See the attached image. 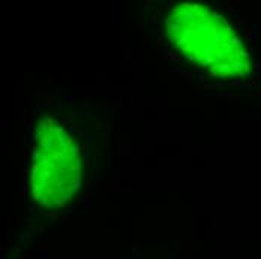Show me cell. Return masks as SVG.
Returning <instances> with one entry per match:
<instances>
[{"label": "cell", "instance_id": "obj_1", "mask_svg": "<svg viewBox=\"0 0 261 259\" xmlns=\"http://www.w3.org/2000/svg\"><path fill=\"white\" fill-rule=\"evenodd\" d=\"M164 30L174 51L212 77L242 78L252 71L243 39L225 17L207 5L171 6L165 14Z\"/></svg>", "mask_w": 261, "mask_h": 259}, {"label": "cell", "instance_id": "obj_2", "mask_svg": "<svg viewBox=\"0 0 261 259\" xmlns=\"http://www.w3.org/2000/svg\"><path fill=\"white\" fill-rule=\"evenodd\" d=\"M30 187L33 199L47 208L66 206L83 182V159L71 132L53 117H44L30 142Z\"/></svg>", "mask_w": 261, "mask_h": 259}]
</instances>
